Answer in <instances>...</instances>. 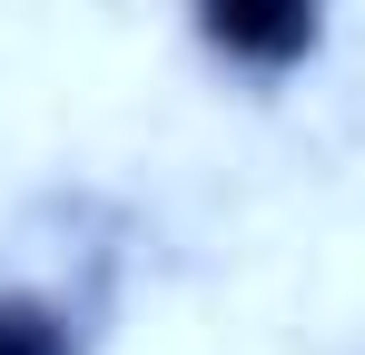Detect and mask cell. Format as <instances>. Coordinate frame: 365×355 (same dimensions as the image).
I'll use <instances>...</instances> for the list:
<instances>
[{
  "label": "cell",
  "instance_id": "cell-1",
  "mask_svg": "<svg viewBox=\"0 0 365 355\" xmlns=\"http://www.w3.org/2000/svg\"><path fill=\"white\" fill-rule=\"evenodd\" d=\"M326 20H336V0H187L197 50L227 79H247V89H287L297 69H316L326 59Z\"/></svg>",
  "mask_w": 365,
  "mask_h": 355
},
{
  "label": "cell",
  "instance_id": "cell-2",
  "mask_svg": "<svg viewBox=\"0 0 365 355\" xmlns=\"http://www.w3.org/2000/svg\"><path fill=\"white\" fill-rule=\"evenodd\" d=\"M0 355H89V326L69 296L0 277Z\"/></svg>",
  "mask_w": 365,
  "mask_h": 355
}]
</instances>
